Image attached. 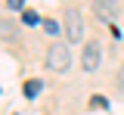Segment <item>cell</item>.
<instances>
[{"mask_svg": "<svg viewBox=\"0 0 124 115\" xmlns=\"http://www.w3.org/2000/svg\"><path fill=\"white\" fill-rule=\"evenodd\" d=\"M62 28H65V37H68L71 44L84 41V16H81V9L68 6V9H65V19H62Z\"/></svg>", "mask_w": 124, "mask_h": 115, "instance_id": "6da1fadb", "label": "cell"}, {"mask_svg": "<svg viewBox=\"0 0 124 115\" xmlns=\"http://www.w3.org/2000/svg\"><path fill=\"white\" fill-rule=\"evenodd\" d=\"M46 66H50V72H68V66H71V50L65 47V44H53V47L46 50Z\"/></svg>", "mask_w": 124, "mask_h": 115, "instance_id": "7a4b0ae2", "label": "cell"}, {"mask_svg": "<svg viewBox=\"0 0 124 115\" xmlns=\"http://www.w3.org/2000/svg\"><path fill=\"white\" fill-rule=\"evenodd\" d=\"M99 56H102V47H99L96 41H90V44L84 47V56H81V66H84L87 75H93V72L99 68Z\"/></svg>", "mask_w": 124, "mask_h": 115, "instance_id": "3957f363", "label": "cell"}, {"mask_svg": "<svg viewBox=\"0 0 124 115\" xmlns=\"http://www.w3.org/2000/svg\"><path fill=\"white\" fill-rule=\"evenodd\" d=\"M93 13L102 22H115L118 16V0H93Z\"/></svg>", "mask_w": 124, "mask_h": 115, "instance_id": "277c9868", "label": "cell"}, {"mask_svg": "<svg viewBox=\"0 0 124 115\" xmlns=\"http://www.w3.org/2000/svg\"><path fill=\"white\" fill-rule=\"evenodd\" d=\"M40 87H44L40 81H28V84H25V97H28V99H34L37 93H40Z\"/></svg>", "mask_w": 124, "mask_h": 115, "instance_id": "5b68a950", "label": "cell"}, {"mask_svg": "<svg viewBox=\"0 0 124 115\" xmlns=\"http://www.w3.org/2000/svg\"><path fill=\"white\" fill-rule=\"evenodd\" d=\"M44 31H46V34H59L62 25H59V22H53V19H46V22H44Z\"/></svg>", "mask_w": 124, "mask_h": 115, "instance_id": "8992f818", "label": "cell"}, {"mask_svg": "<svg viewBox=\"0 0 124 115\" xmlns=\"http://www.w3.org/2000/svg\"><path fill=\"white\" fill-rule=\"evenodd\" d=\"M22 22L25 25H37V13L34 9H22Z\"/></svg>", "mask_w": 124, "mask_h": 115, "instance_id": "52a82bcc", "label": "cell"}, {"mask_svg": "<svg viewBox=\"0 0 124 115\" xmlns=\"http://www.w3.org/2000/svg\"><path fill=\"white\" fill-rule=\"evenodd\" d=\"M6 6H9V9H13V13H19V9H22V6H25V0H6Z\"/></svg>", "mask_w": 124, "mask_h": 115, "instance_id": "ba28073f", "label": "cell"}, {"mask_svg": "<svg viewBox=\"0 0 124 115\" xmlns=\"http://www.w3.org/2000/svg\"><path fill=\"white\" fill-rule=\"evenodd\" d=\"M93 106H96V109H106L108 103H106V97H99V93H96V97H93Z\"/></svg>", "mask_w": 124, "mask_h": 115, "instance_id": "9c48e42d", "label": "cell"}]
</instances>
